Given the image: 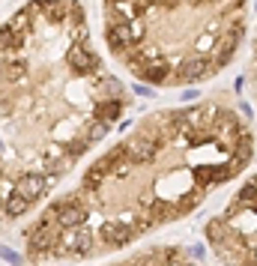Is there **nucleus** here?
I'll list each match as a JSON object with an SVG mask.
<instances>
[{"instance_id":"1","label":"nucleus","mask_w":257,"mask_h":266,"mask_svg":"<svg viewBox=\"0 0 257 266\" xmlns=\"http://www.w3.org/2000/svg\"><path fill=\"white\" fill-rule=\"evenodd\" d=\"M257 132L230 90L141 114L21 231L33 266L90 263L195 215L248 171Z\"/></svg>"},{"instance_id":"2","label":"nucleus","mask_w":257,"mask_h":266,"mask_svg":"<svg viewBox=\"0 0 257 266\" xmlns=\"http://www.w3.org/2000/svg\"><path fill=\"white\" fill-rule=\"evenodd\" d=\"M84 0H24L0 33V192L18 224L51 201L129 114Z\"/></svg>"},{"instance_id":"3","label":"nucleus","mask_w":257,"mask_h":266,"mask_svg":"<svg viewBox=\"0 0 257 266\" xmlns=\"http://www.w3.org/2000/svg\"><path fill=\"white\" fill-rule=\"evenodd\" d=\"M251 30V0H99L111 63L156 90L215 81L239 60Z\"/></svg>"},{"instance_id":"4","label":"nucleus","mask_w":257,"mask_h":266,"mask_svg":"<svg viewBox=\"0 0 257 266\" xmlns=\"http://www.w3.org/2000/svg\"><path fill=\"white\" fill-rule=\"evenodd\" d=\"M203 239L218 266H257V171L206 218Z\"/></svg>"},{"instance_id":"5","label":"nucleus","mask_w":257,"mask_h":266,"mask_svg":"<svg viewBox=\"0 0 257 266\" xmlns=\"http://www.w3.org/2000/svg\"><path fill=\"white\" fill-rule=\"evenodd\" d=\"M99 266H206L195 254H189L182 245L173 242H156V245H143L135 251H120L105 257Z\"/></svg>"},{"instance_id":"6","label":"nucleus","mask_w":257,"mask_h":266,"mask_svg":"<svg viewBox=\"0 0 257 266\" xmlns=\"http://www.w3.org/2000/svg\"><path fill=\"white\" fill-rule=\"evenodd\" d=\"M245 84H248L251 102L257 105V18H254V30H251V51H248V63H245Z\"/></svg>"}]
</instances>
